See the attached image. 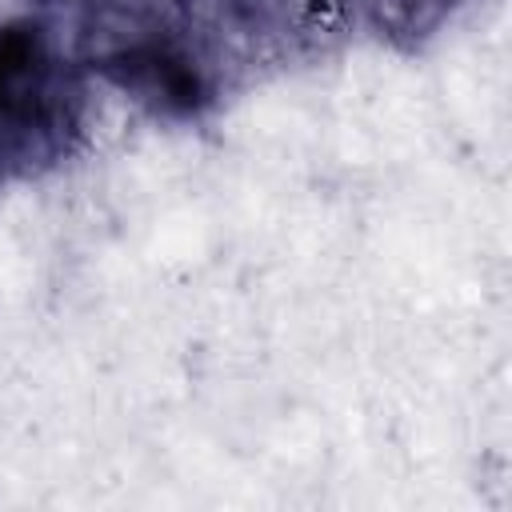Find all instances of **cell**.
Returning <instances> with one entry per match:
<instances>
[{
	"label": "cell",
	"mask_w": 512,
	"mask_h": 512,
	"mask_svg": "<svg viewBox=\"0 0 512 512\" xmlns=\"http://www.w3.org/2000/svg\"><path fill=\"white\" fill-rule=\"evenodd\" d=\"M76 60L164 120H192L216 96L188 0H84Z\"/></svg>",
	"instance_id": "6da1fadb"
},
{
	"label": "cell",
	"mask_w": 512,
	"mask_h": 512,
	"mask_svg": "<svg viewBox=\"0 0 512 512\" xmlns=\"http://www.w3.org/2000/svg\"><path fill=\"white\" fill-rule=\"evenodd\" d=\"M348 4L364 16V24L380 40H388L404 52L432 40L456 8V0H348Z\"/></svg>",
	"instance_id": "3957f363"
},
{
	"label": "cell",
	"mask_w": 512,
	"mask_h": 512,
	"mask_svg": "<svg viewBox=\"0 0 512 512\" xmlns=\"http://www.w3.org/2000/svg\"><path fill=\"white\" fill-rule=\"evenodd\" d=\"M76 72L64 68L36 20L0 28V176H36L60 164L80 136Z\"/></svg>",
	"instance_id": "7a4b0ae2"
}]
</instances>
